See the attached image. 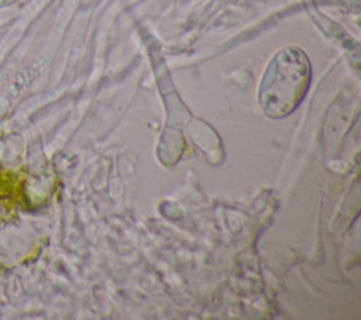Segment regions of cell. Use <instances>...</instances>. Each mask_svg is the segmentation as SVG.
<instances>
[{"label":"cell","instance_id":"cell-1","mask_svg":"<svg viewBox=\"0 0 361 320\" xmlns=\"http://www.w3.org/2000/svg\"><path fill=\"white\" fill-rule=\"evenodd\" d=\"M310 65L298 48H285L269 61L258 86V101L269 117L289 114L306 93Z\"/></svg>","mask_w":361,"mask_h":320},{"label":"cell","instance_id":"cell-2","mask_svg":"<svg viewBox=\"0 0 361 320\" xmlns=\"http://www.w3.org/2000/svg\"><path fill=\"white\" fill-rule=\"evenodd\" d=\"M4 1H11V0H0V3H4Z\"/></svg>","mask_w":361,"mask_h":320}]
</instances>
